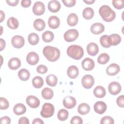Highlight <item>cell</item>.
<instances>
[{
    "label": "cell",
    "mask_w": 124,
    "mask_h": 124,
    "mask_svg": "<svg viewBox=\"0 0 124 124\" xmlns=\"http://www.w3.org/2000/svg\"><path fill=\"white\" fill-rule=\"evenodd\" d=\"M43 53L46 59L50 62H55L59 59L60 56V51L56 47L46 46L43 49Z\"/></svg>",
    "instance_id": "obj_1"
},
{
    "label": "cell",
    "mask_w": 124,
    "mask_h": 124,
    "mask_svg": "<svg viewBox=\"0 0 124 124\" xmlns=\"http://www.w3.org/2000/svg\"><path fill=\"white\" fill-rule=\"evenodd\" d=\"M99 13L102 19L106 22L113 21L116 16L115 12L109 6L107 5H102L100 7Z\"/></svg>",
    "instance_id": "obj_2"
},
{
    "label": "cell",
    "mask_w": 124,
    "mask_h": 124,
    "mask_svg": "<svg viewBox=\"0 0 124 124\" xmlns=\"http://www.w3.org/2000/svg\"><path fill=\"white\" fill-rule=\"evenodd\" d=\"M67 54L70 57L78 60H80L83 57L84 51L81 46L73 45L68 46L67 49Z\"/></svg>",
    "instance_id": "obj_3"
},
{
    "label": "cell",
    "mask_w": 124,
    "mask_h": 124,
    "mask_svg": "<svg viewBox=\"0 0 124 124\" xmlns=\"http://www.w3.org/2000/svg\"><path fill=\"white\" fill-rule=\"evenodd\" d=\"M54 111V107L52 104L46 103L42 107L40 114L44 118H49L53 116Z\"/></svg>",
    "instance_id": "obj_4"
},
{
    "label": "cell",
    "mask_w": 124,
    "mask_h": 124,
    "mask_svg": "<svg viewBox=\"0 0 124 124\" xmlns=\"http://www.w3.org/2000/svg\"><path fill=\"white\" fill-rule=\"evenodd\" d=\"M78 32L76 29H70L67 30L64 34V40L67 42H71L75 41L78 37Z\"/></svg>",
    "instance_id": "obj_5"
},
{
    "label": "cell",
    "mask_w": 124,
    "mask_h": 124,
    "mask_svg": "<svg viewBox=\"0 0 124 124\" xmlns=\"http://www.w3.org/2000/svg\"><path fill=\"white\" fill-rule=\"evenodd\" d=\"M82 85L84 88L87 89H90L94 83V79L93 77L90 75H86L82 78Z\"/></svg>",
    "instance_id": "obj_6"
},
{
    "label": "cell",
    "mask_w": 124,
    "mask_h": 124,
    "mask_svg": "<svg viewBox=\"0 0 124 124\" xmlns=\"http://www.w3.org/2000/svg\"><path fill=\"white\" fill-rule=\"evenodd\" d=\"M32 11L34 14L36 16L43 15L45 11V6L41 1H36L32 7Z\"/></svg>",
    "instance_id": "obj_7"
},
{
    "label": "cell",
    "mask_w": 124,
    "mask_h": 124,
    "mask_svg": "<svg viewBox=\"0 0 124 124\" xmlns=\"http://www.w3.org/2000/svg\"><path fill=\"white\" fill-rule=\"evenodd\" d=\"M11 43L14 47L19 48L24 46L25 44V40L21 36L15 35L12 37Z\"/></svg>",
    "instance_id": "obj_8"
},
{
    "label": "cell",
    "mask_w": 124,
    "mask_h": 124,
    "mask_svg": "<svg viewBox=\"0 0 124 124\" xmlns=\"http://www.w3.org/2000/svg\"><path fill=\"white\" fill-rule=\"evenodd\" d=\"M122 87L120 84L117 82H112L108 86L109 93L112 95H116L121 91Z\"/></svg>",
    "instance_id": "obj_9"
},
{
    "label": "cell",
    "mask_w": 124,
    "mask_h": 124,
    "mask_svg": "<svg viewBox=\"0 0 124 124\" xmlns=\"http://www.w3.org/2000/svg\"><path fill=\"white\" fill-rule=\"evenodd\" d=\"M76 99L71 96H67L63 100V106L68 109H71L74 108L76 105Z\"/></svg>",
    "instance_id": "obj_10"
},
{
    "label": "cell",
    "mask_w": 124,
    "mask_h": 124,
    "mask_svg": "<svg viewBox=\"0 0 124 124\" xmlns=\"http://www.w3.org/2000/svg\"><path fill=\"white\" fill-rule=\"evenodd\" d=\"M26 103L31 108H36L40 105L39 99L34 95H29L26 98Z\"/></svg>",
    "instance_id": "obj_11"
},
{
    "label": "cell",
    "mask_w": 124,
    "mask_h": 124,
    "mask_svg": "<svg viewBox=\"0 0 124 124\" xmlns=\"http://www.w3.org/2000/svg\"><path fill=\"white\" fill-rule=\"evenodd\" d=\"M39 60L38 55L35 52H29L26 57V61L27 62L31 65L36 64Z\"/></svg>",
    "instance_id": "obj_12"
},
{
    "label": "cell",
    "mask_w": 124,
    "mask_h": 124,
    "mask_svg": "<svg viewBox=\"0 0 124 124\" xmlns=\"http://www.w3.org/2000/svg\"><path fill=\"white\" fill-rule=\"evenodd\" d=\"M81 65L85 70L90 71L93 69L95 63L93 60L89 58H86L82 61Z\"/></svg>",
    "instance_id": "obj_13"
},
{
    "label": "cell",
    "mask_w": 124,
    "mask_h": 124,
    "mask_svg": "<svg viewBox=\"0 0 124 124\" xmlns=\"http://www.w3.org/2000/svg\"><path fill=\"white\" fill-rule=\"evenodd\" d=\"M107 108V105L103 101L96 102L93 106V109L95 112L102 114H103L106 110Z\"/></svg>",
    "instance_id": "obj_14"
},
{
    "label": "cell",
    "mask_w": 124,
    "mask_h": 124,
    "mask_svg": "<svg viewBox=\"0 0 124 124\" xmlns=\"http://www.w3.org/2000/svg\"><path fill=\"white\" fill-rule=\"evenodd\" d=\"M91 31L94 34H99L105 30L104 26L101 23H95L92 25L90 28Z\"/></svg>",
    "instance_id": "obj_15"
},
{
    "label": "cell",
    "mask_w": 124,
    "mask_h": 124,
    "mask_svg": "<svg viewBox=\"0 0 124 124\" xmlns=\"http://www.w3.org/2000/svg\"><path fill=\"white\" fill-rule=\"evenodd\" d=\"M120 70V66L116 63H111L106 68V73L109 76H114L117 74Z\"/></svg>",
    "instance_id": "obj_16"
},
{
    "label": "cell",
    "mask_w": 124,
    "mask_h": 124,
    "mask_svg": "<svg viewBox=\"0 0 124 124\" xmlns=\"http://www.w3.org/2000/svg\"><path fill=\"white\" fill-rule=\"evenodd\" d=\"M87 51L89 55L93 56H95L99 52L98 45L94 43H90L87 46Z\"/></svg>",
    "instance_id": "obj_17"
},
{
    "label": "cell",
    "mask_w": 124,
    "mask_h": 124,
    "mask_svg": "<svg viewBox=\"0 0 124 124\" xmlns=\"http://www.w3.org/2000/svg\"><path fill=\"white\" fill-rule=\"evenodd\" d=\"M61 4L59 1L56 0H50L48 3V9L52 13H56L61 9Z\"/></svg>",
    "instance_id": "obj_18"
},
{
    "label": "cell",
    "mask_w": 124,
    "mask_h": 124,
    "mask_svg": "<svg viewBox=\"0 0 124 124\" xmlns=\"http://www.w3.org/2000/svg\"><path fill=\"white\" fill-rule=\"evenodd\" d=\"M48 24L50 28L56 29L59 27L60 25V20L56 16H51L48 19Z\"/></svg>",
    "instance_id": "obj_19"
},
{
    "label": "cell",
    "mask_w": 124,
    "mask_h": 124,
    "mask_svg": "<svg viewBox=\"0 0 124 124\" xmlns=\"http://www.w3.org/2000/svg\"><path fill=\"white\" fill-rule=\"evenodd\" d=\"M8 67L12 70H16L21 66V61L17 58H12L8 62Z\"/></svg>",
    "instance_id": "obj_20"
},
{
    "label": "cell",
    "mask_w": 124,
    "mask_h": 124,
    "mask_svg": "<svg viewBox=\"0 0 124 124\" xmlns=\"http://www.w3.org/2000/svg\"><path fill=\"white\" fill-rule=\"evenodd\" d=\"M121 41V36L116 33L112 34L108 36V42L110 46H116Z\"/></svg>",
    "instance_id": "obj_21"
},
{
    "label": "cell",
    "mask_w": 124,
    "mask_h": 124,
    "mask_svg": "<svg viewBox=\"0 0 124 124\" xmlns=\"http://www.w3.org/2000/svg\"><path fill=\"white\" fill-rule=\"evenodd\" d=\"M68 76L71 78H76L79 74V71L78 67L75 65L70 66L67 70Z\"/></svg>",
    "instance_id": "obj_22"
},
{
    "label": "cell",
    "mask_w": 124,
    "mask_h": 124,
    "mask_svg": "<svg viewBox=\"0 0 124 124\" xmlns=\"http://www.w3.org/2000/svg\"><path fill=\"white\" fill-rule=\"evenodd\" d=\"M13 111L15 114L17 115H20L24 114L26 111V108L24 105L22 103H18L16 104L14 108Z\"/></svg>",
    "instance_id": "obj_23"
},
{
    "label": "cell",
    "mask_w": 124,
    "mask_h": 124,
    "mask_svg": "<svg viewBox=\"0 0 124 124\" xmlns=\"http://www.w3.org/2000/svg\"><path fill=\"white\" fill-rule=\"evenodd\" d=\"M106 94L105 89L101 86L96 87L93 90L94 95L97 98H103Z\"/></svg>",
    "instance_id": "obj_24"
},
{
    "label": "cell",
    "mask_w": 124,
    "mask_h": 124,
    "mask_svg": "<svg viewBox=\"0 0 124 124\" xmlns=\"http://www.w3.org/2000/svg\"><path fill=\"white\" fill-rule=\"evenodd\" d=\"M90 110V107L88 104L85 103L80 104L78 108V112L81 115H86L88 114Z\"/></svg>",
    "instance_id": "obj_25"
},
{
    "label": "cell",
    "mask_w": 124,
    "mask_h": 124,
    "mask_svg": "<svg viewBox=\"0 0 124 124\" xmlns=\"http://www.w3.org/2000/svg\"><path fill=\"white\" fill-rule=\"evenodd\" d=\"M78 20V16L75 13H71L67 17V22L69 26H75L77 24Z\"/></svg>",
    "instance_id": "obj_26"
},
{
    "label": "cell",
    "mask_w": 124,
    "mask_h": 124,
    "mask_svg": "<svg viewBox=\"0 0 124 124\" xmlns=\"http://www.w3.org/2000/svg\"><path fill=\"white\" fill-rule=\"evenodd\" d=\"M33 27L37 31H41L45 29L46 24L43 19L38 18L34 21Z\"/></svg>",
    "instance_id": "obj_27"
},
{
    "label": "cell",
    "mask_w": 124,
    "mask_h": 124,
    "mask_svg": "<svg viewBox=\"0 0 124 124\" xmlns=\"http://www.w3.org/2000/svg\"><path fill=\"white\" fill-rule=\"evenodd\" d=\"M7 25L11 29H16L18 27L19 22L16 18L14 17H10L7 20Z\"/></svg>",
    "instance_id": "obj_28"
},
{
    "label": "cell",
    "mask_w": 124,
    "mask_h": 124,
    "mask_svg": "<svg viewBox=\"0 0 124 124\" xmlns=\"http://www.w3.org/2000/svg\"><path fill=\"white\" fill-rule=\"evenodd\" d=\"M18 76L21 80L26 81L29 79L30 77V73L28 70L23 68L18 71Z\"/></svg>",
    "instance_id": "obj_29"
},
{
    "label": "cell",
    "mask_w": 124,
    "mask_h": 124,
    "mask_svg": "<svg viewBox=\"0 0 124 124\" xmlns=\"http://www.w3.org/2000/svg\"><path fill=\"white\" fill-rule=\"evenodd\" d=\"M46 84L51 87L55 86L57 84L58 78L57 77L53 74L48 75L46 79Z\"/></svg>",
    "instance_id": "obj_30"
},
{
    "label": "cell",
    "mask_w": 124,
    "mask_h": 124,
    "mask_svg": "<svg viewBox=\"0 0 124 124\" xmlns=\"http://www.w3.org/2000/svg\"><path fill=\"white\" fill-rule=\"evenodd\" d=\"M42 97L46 100L51 99L53 96V91L49 88L46 87L42 91Z\"/></svg>",
    "instance_id": "obj_31"
},
{
    "label": "cell",
    "mask_w": 124,
    "mask_h": 124,
    "mask_svg": "<svg viewBox=\"0 0 124 124\" xmlns=\"http://www.w3.org/2000/svg\"><path fill=\"white\" fill-rule=\"evenodd\" d=\"M94 15L93 10L91 7L85 8L82 12L83 17L87 20L92 19Z\"/></svg>",
    "instance_id": "obj_32"
},
{
    "label": "cell",
    "mask_w": 124,
    "mask_h": 124,
    "mask_svg": "<svg viewBox=\"0 0 124 124\" xmlns=\"http://www.w3.org/2000/svg\"><path fill=\"white\" fill-rule=\"evenodd\" d=\"M28 40L29 43L31 45H37L39 41V37L36 33H31L28 35Z\"/></svg>",
    "instance_id": "obj_33"
},
{
    "label": "cell",
    "mask_w": 124,
    "mask_h": 124,
    "mask_svg": "<svg viewBox=\"0 0 124 124\" xmlns=\"http://www.w3.org/2000/svg\"><path fill=\"white\" fill-rule=\"evenodd\" d=\"M32 84L35 88H40L44 84L43 79L40 76L35 77L32 80Z\"/></svg>",
    "instance_id": "obj_34"
},
{
    "label": "cell",
    "mask_w": 124,
    "mask_h": 124,
    "mask_svg": "<svg viewBox=\"0 0 124 124\" xmlns=\"http://www.w3.org/2000/svg\"><path fill=\"white\" fill-rule=\"evenodd\" d=\"M54 34L52 31H47L44 32L42 35V39L46 43H49L51 42L54 39Z\"/></svg>",
    "instance_id": "obj_35"
},
{
    "label": "cell",
    "mask_w": 124,
    "mask_h": 124,
    "mask_svg": "<svg viewBox=\"0 0 124 124\" xmlns=\"http://www.w3.org/2000/svg\"><path fill=\"white\" fill-rule=\"evenodd\" d=\"M68 111L65 109H60L57 114V117L58 119L61 121L66 120L68 117Z\"/></svg>",
    "instance_id": "obj_36"
},
{
    "label": "cell",
    "mask_w": 124,
    "mask_h": 124,
    "mask_svg": "<svg viewBox=\"0 0 124 124\" xmlns=\"http://www.w3.org/2000/svg\"><path fill=\"white\" fill-rule=\"evenodd\" d=\"M109 60V56L105 53L101 54L97 58V62L101 64H106Z\"/></svg>",
    "instance_id": "obj_37"
},
{
    "label": "cell",
    "mask_w": 124,
    "mask_h": 124,
    "mask_svg": "<svg viewBox=\"0 0 124 124\" xmlns=\"http://www.w3.org/2000/svg\"><path fill=\"white\" fill-rule=\"evenodd\" d=\"M100 43L101 46L105 48H108L111 46L108 43V36L107 35H104L100 37Z\"/></svg>",
    "instance_id": "obj_38"
},
{
    "label": "cell",
    "mask_w": 124,
    "mask_h": 124,
    "mask_svg": "<svg viewBox=\"0 0 124 124\" xmlns=\"http://www.w3.org/2000/svg\"><path fill=\"white\" fill-rule=\"evenodd\" d=\"M112 3L113 6L117 9H122L124 7V0H113Z\"/></svg>",
    "instance_id": "obj_39"
},
{
    "label": "cell",
    "mask_w": 124,
    "mask_h": 124,
    "mask_svg": "<svg viewBox=\"0 0 124 124\" xmlns=\"http://www.w3.org/2000/svg\"><path fill=\"white\" fill-rule=\"evenodd\" d=\"M0 109H6L9 107V103L6 98L1 97L0 98Z\"/></svg>",
    "instance_id": "obj_40"
},
{
    "label": "cell",
    "mask_w": 124,
    "mask_h": 124,
    "mask_svg": "<svg viewBox=\"0 0 124 124\" xmlns=\"http://www.w3.org/2000/svg\"><path fill=\"white\" fill-rule=\"evenodd\" d=\"M114 123L113 119L109 116L103 117L100 121L101 124H113Z\"/></svg>",
    "instance_id": "obj_41"
},
{
    "label": "cell",
    "mask_w": 124,
    "mask_h": 124,
    "mask_svg": "<svg viewBox=\"0 0 124 124\" xmlns=\"http://www.w3.org/2000/svg\"><path fill=\"white\" fill-rule=\"evenodd\" d=\"M36 71L39 74H44L47 72V68L46 66H45L44 65L40 64L37 66V67L36 68Z\"/></svg>",
    "instance_id": "obj_42"
},
{
    "label": "cell",
    "mask_w": 124,
    "mask_h": 124,
    "mask_svg": "<svg viewBox=\"0 0 124 124\" xmlns=\"http://www.w3.org/2000/svg\"><path fill=\"white\" fill-rule=\"evenodd\" d=\"M70 123L71 124H82L83 123V121L81 118L79 116H75L72 118Z\"/></svg>",
    "instance_id": "obj_43"
},
{
    "label": "cell",
    "mask_w": 124,
    "mask_h": 124,
    "mask_svg": "<svg viewBox=\"0 0 124 124\" xmlns=\"http://www.w3.org/2000/svg\"><path fill=\"white\" fill-rule=\"evenodd\" d=\"M62 2L66 7H71L75 5L76 1L75 0H63Z\"/></svg>",
    "instance_id": "obj_44"
},
{
    "label": "cell",
    "mask_w": 124,
    "mask_h": 124,
    "mask_svg": "<svg viewBox=\"0 0 124 124\" xmlns=\"http://www.w3.org/2000/svg\"><path fill=\"white\" fill-rule=\"evenodd\" d=\"M117 104L118 106L121 108L124 107V96L123 95H120L117 98Z\"/></svg>",
    "instance_id": "obj_45"
},
{
    "label": "cell",
    "mask_w": 124,
    "mask_h": 124,
    "mask_svg": "<svg viewBox=\"0 0 124 124\" xmlns=\"http://www.w3.org/2000/svg\"><path fill=\"white\" fill-rule=\"evenodd\" d=\"M0 124H10L11 123V119L8 116H4L0 119Z\"/></svg>",
    "instance_id": "obj_46"
},
{
    "label": "cell",
    "mask_w": 124,
    "mask_h": 124,
    "mask_svg": "<svg viewBox=\"0 0 124 124\" xmlns=\"http://www.w3.org/2000/svg\"><path fill=\"white\" fill-rule=\"evenodd\" d=\"M31 0H22L21 1V6L24 8L29 7L31 4Z\"/></svg>",
    "instance_id": "obj_47"
},
{
    "label": "cell",
    "mask_w": 124,
    "mask_h": 124,
    "mask_svg": "<svg viewBox=\"0 0 124 124\" xmlns=\"http://www.w3.org/2000/svg\"><path fill=\"white\" fill-rule=\"evenodd\" d=\"M30 123L29 119L26 117H21L18 121L19 124H29Z\"/></svg>",
    "instance_id": "obj_48"
},
{
    "label": "cell",
    "mask_w": 124,
    "mask_h": 124,
    "mask_svg": "<svg viewBox=\"0 0 124 124\" xmlns=\"http://www.w3.org/2000/svg\"><path fill=\"white\" fill-rule=\"evenodd\" d=\"M6 2L9 5L12 6H15L17 5L19 2V0H6Z\"/></svg>",
    "instance_id": "obj_49"
},
{
    "label": "cell",
    "mask_w": 124,
    "mask_h": 124,
    "mask_svg": "<svg viewBox=\"0 0 124 124\" xmlns=\"http://www.w3.org/2000/svg\"><path fill=\"white\" fill-rule=\"evenodd\" d=\"M32 124H44V122L40 118H35L34 119L32 122Z\"/></svg>",
    "instance_id": "obj_50"
},
{
    "label": "cell",
    "mask_w": 124,
    "mask_h": 124,
    "mask_svg": "<svg viewBox=\"0 0 124 124\" xmlns=\"http://www.w3.org/2000/svg\"><path fill=\"white\" fill-rule=\"evenodd\" d=\"M0 51H2L5 47V41L2 39V38H0Z\"/></svg>",
    "instance_id": "obj_51"
},
{
    "label": "cell",
    "mask_w": 124,
    "mask_h": 124,
    "mask_svg": "<svg viewBox=\"0 0 124 124\" xmlns=\"http://www.w3.org/2000/svg\"><path fill=\"white\" fill-rule=\"evenodd\" d=\"M0 22H2V21L5 18V14L1 10L0 11Z\"/></svg>",
    "instance_id": "obj_52"
},
{
    "label": "cell",
    "mask_w": 124,
    "mask_h": 124,
    "mask_svg": "<svg viewBox=\"0 0 124 124\" xmlns=\"http://www.w3.org/2000/svg\"><path fill=\"white\" fill-rule=\"evenodd\" d=\"M83 1L87 4H92L95 2L94 0H83Z\"/></svg>",
    "instance_id": "obj_53"
}]
</instances>
